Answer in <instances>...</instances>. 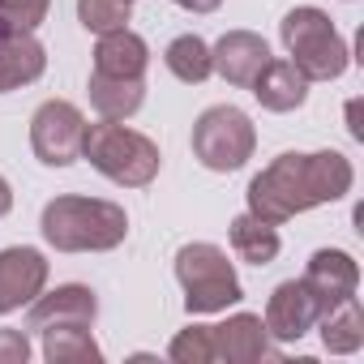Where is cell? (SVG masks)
Segmentation results:
<instances>
[{
  "mask_svg": "<svg viewBox=\"0 0 364 364\" xmlns=\"http://www.w3.org/2000/svg\"><path fill=\"white\" fill-rule=\"evenodd\" d=\"M176 283L185 291V309L193 317L202 313H228L232 304L245 300L236 262H228V249L210 240H193L176 249Z\"/></svg>",
  "mask_w": 364,
  "mask_h": 364,
  "instance_id": "cell-4",
  "label": "cell"
},
{
  "mask_svg": "<svg viewBox=\"0 0 364 364\" xmlns=\"http://www.w3.org/2000/svg\"><path fill=\"white\" fill-rule=\"evenodd\" d=\"M43 360L48 364H99L103 347L95 343L90 326H82V321L52 326V330H43Z\"/></svg>",
  "mask_w": 364,
  "mask_h": 364,
  "instance_id": "cell-20",
  "label": "cell"
},
{
  "mask_svg": "<svg viewBox=\"0 0 364 364\" xmlns=\"http://www.w3.org/2000/svg\"><path fill=\"white\" fill-rule=\"evenodd\" d=\"M82 137H86V116L69 99H48L31 116V150L43 167H69L82 159Z\"/></svg>",
  "mask_w": 364,
  "mask_h": 364,
  "instance_id": "cell-7",
  "label": "cell"
},
{
  "mask_svg": "<svg viewBox=\"0 0 364 364\" xmlns=\"http://www.w3.org/2000/svg\"><path fill=\"white\" fill-rule=\"evenodd\" d=\"M274 347H270V330L262 313H232L228 321L215 326V355L228 364H257Z\"/></svg>",
  "mask_w": 364,
  "mask_h": 364,
  "instance_id": "cell-13",
  "label": "cell"
},
{
  "mask_svg": "<svg viewBox=\"0 0 364 364\" xmlns=\"http://www.w3.org/2000/svg\"><path fill=\"white\" fill-rule=\"evenodd\" d=\"M171 5H180V9H189V14H215L223 0H171Z\"/></svg>",
  "mask_w": 364,
  "mask_h": 364,
  "instance_id": "cell-26",
  "label": "cell"
},
{
  "mask_svg": "<svg viewBox=\"0 0 364 364\" xmlns=\"http://www.w3.org/2000/svg\"><path fill=\"white\" fill-rule=\"evenodd\" d=\"M304 283L309 291L321 300V309H334L343 304L347 296H355L360 287V266L347 249H317L304 266Z\"/></svg>",
  "mask_w": 364,
  "mask_h": 364,
  "instance_id": "cell-12",
  "label": "cell"
},
{
  "mask_svg": "<svg viewBox=\"0 0 364 364\" xmlns=\"http://www.w3.org/2000/svg\"><path fill=\"white\" fill-rule=\"evenodd\" d=\"M26 360H31L26 330H0V364H26Z\"/></svg>",
  "mask_w": 364,
  "mask_h": 364,
  "instance_id": "cell-25",
  "label": "cell"
},
{
  "mask_svg": "<svg viewBox=\"0 0 364 364\" xmlns=\"http://www.w3.org/2000/svg\"><path fill=\"white\" fill-rule=\"evenodd\" d=\"M228 240H232V253L240 262H249V266H270L279 257V249H283L279 228L257 219V215H249V210L228 223Z\"/></svg>",
  "mask_w": 364,
  "mask_h": 364,
  "instance_id": "cell-17",
  "label": "cell"
},
{
  "mask_svg": "<svg viewBox=\"0 0 364 364\" xmlns=\"http://www.w3.org/2000/svg\"><path fill=\"white\" fill-rule=\"evenodd\" d=\"M189 146H193V159H198L206 171L228 176V171H240V167L253 159V150H257V129H253L249 112H240L236 103H215V107H206V112L193 120Z\"/></svg>",
  "mask_w": 364,
  "mask_h": 364,
  "instance_id": "cell-6",
  "label": "cell"
},
{
  "mask_svg": "<svg viewBox=\"0 0 364 364\" xmlns=\"http://www.w3.org/2000/svg\"><path fill=\"white\" fill-rule=\"evenodd\" d=\"M129 5H133V0H129Z\"/></svg>",
  "mask_w": 364,
  "mask_h": 364,
  "instance_id": "cell-28",
  "label": "cell"
},
{
  "mask_svg": "<svg viewBox=\"0 0 364 364\" xmlns=\"http://www.w3.org/2000/svg\"><path fill=\"white\" fill-rule=\"evenodd\" d=\"M309 77L291 65V60H266V69L253 77V99L266 107V112H296V107H304L309 103Z\"/></svg>",
  "mask_w": 364,
  "mask_h": 364,
  "instance_id": "cell-16",
  "label": "cell"
},
{
  "mask_svg": "<svg viewBox=\"0 0 364 364\" xmlns=\"http://www.w3.org/2000/svg\"><path fill=\"white\" fill-rule=\"evenodd\" d=\"M48 69V52L35 31H0V95L39 82Z\"/></svg>",
  "mask_w": 364,
  "mask_h": 364,
  "instance_id": "cell-14",
  "label": "cell"
},
{
  "mask_svg": "<svg viewBox=\"0 0 364 364\" xmlns=\"http://www.w3.org/2000/svg\"><path fill=\"white\" fill-rule=\"evenodd\" d=\"M82 159L107 176L112 185L120 189H146L150 180L159 176L163 167V154H159V141L120 124V120H99V124H86V137H82Z\"/></svg>",
  "mask_w": 364,
  "mask_h": 364,
  "instance_id": "cell-3",
  "label": "cell"
},
{
  "mask_svg": "<svg viewBox=\"0 0 364 364\" xmlns=\"http://www.w3.org/2000/svg\"><path fill=\"white\" fill-rule=\"evenodd\" d=\"M167 355L176 364H215L219 360L215 355V326H185V330L171 338Z\"/></svg>",
  "mask_w": 364,
  "mask_h": 364,
  "instance_id": "cell-22",
  "label": "cell"
},
{
  "mask_svg": "<svg viewBox=\"0 0 364 364\" xmlns=\"http://www.w3.org/2000/svg\"><path fill=\"white\" fill-rule=\"evenodd\" d=\"M355 185V171H351V159L338 154V150H313V154H300V150H287L279 159H270L253 180H249V215L266 219V223H287L313 206H330V202H343Z\"/></svg>",
  "mask_w": 364,
  "mask_h": 364,
  "instance_id": "cell-1",
  "label": "cell"
},
{
  "mask_svg": "<svg viewBox=\"0 0 364 364\" xmlns=\"http://www.w3.org/2000/svg\"><path fill=\"white\" fill-rule=\"evenodd\" d=\"M279 35H283V48H287L291 65H296L309 82H334V77H343L347 65H351V52H347L343 35L334 31L330 14L317 9V5L291 9V14L279 22Z\"/></svg>",
  "mask_w": 364,
  "mask_h": 364,
  "instance_id": "cell-5",
  "label": "cell"
},
{
  "mask_svg": "<svg viewBox=\"0 0 364 364\" xmlns=\"http://www.w3.org/2000/svg\"><path fill=\"white\" fill-rule=\"evenodd\" d=\"M52 0H0V31H39Z\"/></svg>",
  "mask_w": 364,
  "mask_h": 364,
  "instance_id": "cell-24",
  "label": "cell"
},
{
  "mask_svg": "<svg viewBox=\"0 0 364 364\" xmlns=\"http://www.w3.org/2000/svg\"><path fill=\"white\" fill-rule=\"evenodd\" d=\"M321 313H326V309H321V300L309 291V283H304V279H287V283H279V287L270 291L262 321H266V330H270L274 343H300V338L317 326Z\"/></svg>",
  "mask_w": 364,
  "mask_h": 364,
  "instance_id": "cell-8",
  "label": "cell"
},
{
  "mask_svg": "<svg viewBox=\"0 0 364 364\" xmlns=\"http://www.w3.org/2000/svg\"><path fill=\"white\" fill-rule=\"evenodd\" d=\"M39 232L56 253H112L129 240V215L107 198L65 193L43 206Z\"/></svg>",
  "mask_w": 364,
  "mask_h": 364,
  "instance_id": "cell-2",
  "label": "cell"
},
{
  "mask_svg": "<svg viewBox=\"0 0 364 364\" xmlns=\"http://www.w3.org/2000/svg\"><path fill=\"white\" fill-rule=\"evenodd\" d=\"M163 65H167V73H171L176 82H185V86H202V82L215 73V65H210V43H206L202 35H176V39L167 43V52H163Z\"/></svg>",
  "mask_w": 364,
  "mask_h": 364,
  "instance_id": "cell-21",
  "label": "cell"
},
{
  "mask_svg": "<svg viewBox=\"0 0 364 364\" xmlns=\"http://www.w3.org/2000/svg\"><path fill=\"white\" fill-rule=\"evenodd\" d=\"M266 60H270V43H266L262 35H253V31H228V35L210 48L215 73H219L228 86H240V90L253 86V77L266 69Z\"/></svg>",
  "mask_w": 364,
  "mask_h": 364,
  "instance_id": "cell-11",
  "label": "cell"
},
{
  "mask_svg": "<svg viewBox=\"0 0 364 364\" xmlns=\"http://www.w3.org/2000/svg\"><path fill=\"white\" fill-rule=\"evenodd\" d=\"M99 317V296L86 287V283H60L56 291H39L31 300V313H26V330L43 334L52 326H95Z\"/></svg>",
  "mask_w": 364,
  "mask_h": 364,
  "instance_id": "cell-10",
  "label": "cell"
},
{
  "mask_svg": "<svg viewBox=\"0 0 364 364\" xmlns=\"http://www.w3.org/2000/svg\"><path fill=\"white\" fill-rule=\"evenodd\" d=\"M48 274H52V266L39 249H31V245L0 249V317L31 304L48 287Z\"/></svg>",
  "mask_w": 364,
  "mask_h": 364,
  "instance_id": "cell-9",
  "label": "cell"
},
{
  "mask_svg": "<svg viewBox=\"0 0 364 364\" xmlns=\"http://www.w3.org/2000/svg\"><path fill=\"white\" fill-rule=\"evenodd\" d=\"M90 107L99 112V120H129L141 103H146V82L133 77H103L90 73Z\"/></svg>",
  "mask_w": 364,
  "mask_h": 364,
  "instance_id": "cell-18",
  "label": "cell"
},
{
  "mask_svg": "<svg viewBox=\"0 0 364 364\" xmlns=\"http://www.w3.org/2000/svg\"><path fill=\"white\" fill-rule=\"evenodd\" d=\"M146 69H150V48H146V39L137 31L120 26V31L99 35V43H95V73L146 82Z\"/></svg>",
  "mask_w": 364,
  "mask_h": 364,
  "instance_id": "cell-15",
  "label": "cell"
},
{
  "mask_svg": "<svg viewBox=\"0 0 364 364\" xmlns=\"http://www.w3.org/2000/svg\"><path fill=\"white\" fill-rule=\"evenodd\" d=\"M9 210H14V189H9V180L0 176V219H5Z\"/></svg>",
  "mask_w": 364,
  "mask_h": 364,
  "instance_id": "cell-27",
  "label": "cell"
},
{
  "mask_svg": "<svg viewBox=\"0 0 364 364\" xmlns=\"http://www.w3.org/2000/svg\"><path fill=\"white\" fill-rule=\"evenodd\" d=\"M129 14H133L129 0H77V22L90 35H107V31L129 26Z\"/></svg>",
  "mask_w": 364,
  "mask_h": 364,
  "instance_id": "cell-23",
  "label": "cell"
},
{
  "mask_svg": "<svg viewBox=\"0 0 364 364\" xmlns=\"http://www.w3.org/2000/svg\"><path fill=\"white\" fill-rule=\"evenodd\" d=\"M317 330H321V347L334 351V355H351L364 347V309L355 296H347L343 304L326 309L317 317Z\"/></svg>",
  "mask_w": 364,
  "mask_h": 364,
  "instance_id": "cell-19",
  "label": "cell"
}]
</instances>
